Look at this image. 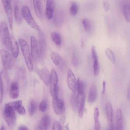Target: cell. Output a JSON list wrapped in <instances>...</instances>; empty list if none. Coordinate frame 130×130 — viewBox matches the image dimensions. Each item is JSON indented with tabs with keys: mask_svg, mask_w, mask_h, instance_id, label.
I'll list each match as a JSON object with an SVG mask.
<instances>
[{
	"mask_svg": "<svg viewBox=\"0 0 130 130\" xmlns=\"http://www.w3.org/2000/svg\"><path fill=\"white\" fill-rule=\"evenodd\" d=\"M13 102L6 104L5 106L4 115L6 122L10 127L13 126L16 122V118L15 110Z\"/></svg>",
	"mask_w": 130,
	"mask_h": 130,
	"instance_id": "1",
	"label": "cell"
},
{
	"mask_svg": "<svg viewBox=\"0 0 130 130\" xmlns=\"http://www.w3.org/2000/svg\"><path fill=\"white\" fill-rule=\"evenodd\" d=\"M19 41L26 65L29 71L31 72L33 67L28 44L22 39H19Z\"/></svg>",
	"mask_w": 130,
	"mask_h": 130,
	"instance_id": "2",
	"label": "cell"
},
{
	"mask_svg": "<svg viewBox=\"0 0 130 130\" xmlns=\"http://www.w3.org/2000/svg\"><path fill=\"white\" fill-rule=\"evenodd\" d=\"M0 37L2 43L8 50L10 48V37L7 25L4 21L2 22L0 26Z\"/></svg>",
	"mask_w": 130,
	"mask_h": 130,
	"instance_id": "3",
	"label": "cell"
},
{
	"mask_svg": "<svg viewBox=\"0 0 130 130\" xmlns=\"http://www.w3.org/2000/svg\"><path fill=\"white\" fill-rule=\"evenodd\" d=\"M58 77L55 70L53 69L50 74V84L51 94L53 99L58 98Z\"/></svg>",
	"mask_w": 130,
	"mask_h": 130,
	"instance_id": "4",
	"label": "cell"
},
{
	"mask_svg": "<svg viewBox=\"0 0 130 130\" xmlns=\"http://www.w3.org/2000/svg\"><path fill=\"white\" fill-rule=\"evenodd\" d=\"M23 17L27 24L31 27L38 31H40L39 27L34 19L29 8L26 6L22 8Z\"/></svg>",
	"mask_w": 130,
	"mask_h": 130,
	"instance_id": "5",
	"label": "cell"
},
{
	"mask_svg": "<svg viewBox=\"0 0 130 130\" xmlns=\"http://www.w3.org/2000/svg\"><path fill=\"white\" fill-rule=\"evenodd\" d=\"M0 54L5 69L8 70L10 69L13 64V56L7 51L3 49H1Z\"/></svg>",
	"mask_w": 130,
	"mask_h": 130,
	"instance_id": "6",
	"label": "cell"
},
{
	"mask_svg": "<svg viewBox=\"0 0 130 130\" xmlns=\"http://www.w3.org/2000/svg\"><path fill=\"white\" fill-rule=\"evenodd\" d=\"M31 57L34 61H37L40 56L37 41L35 38L31 36L30 38Z\"/></svg>",
	"mask_w": 130,
	"mask_h": 130,
	"instance_id": "7",
	"label": "cell"
},
{
	"mask_svg": "<svg viewBox=\"0 0 130 130\" xmlns=\"http://www.w3.org/2000/svg\"><path fill=\"white\" fill-rule=\"evenodd\" d=\"M85 99V92L78 93L77 98V107L78 116L80 118L83 117Z\"/></svg>",
	"mask_w": 130,
	"mask_h": 130,
	"instance_id": "8",
	"label": "cell"
},
{
	"mask_svg": "<svg viewBox=\"0 0 130 130\" xmlns=\"http://www.w3.org/2000/svg\"><path fill=\"white\" fill-rule=\"evenodd\" d=\"M10 0H2V2L8 21L9 26L12 29L13 15Z\"/></svg>",
	"mask_w": 130,
	"mask_h": 130,
	"instance_id": "9",
	"label": "cell"
},
{
	"mask_svg": "<svg viewBox=\"0 0 130 130\" xmlns=\"http://www.w3.org/2000/svg\"><path fill=\"white\" fill-rule=\"evenodd\" d=\"M53 106L54 110L57 114L60 115L64 113L65 106L64 102L62 100L58 98L53 99Z\"/></svg>",
	"mask_w": 130,
	"mask_h": 130,
	"instance_id": "10",
	"label": "cell"
},
{
	"mask_svg": "<svg viewBox=\"0 0 130 130\" xmlns=\"http://www.w3.org/2000/svg\"><path fill=\"white\" fill-rule=\"evenodd\" d=\"M67 81L70 89L73 92H75L77 90V82L74 74L70 68L68 70Z\"/></svg>",
	"mask_w": 130,
	"mask_h": 130,
	"instance_id": "11",
	"label": "cell"
},
{
	"mask_svg": "<svg viewBox=\"0 0 130 130\" xmlns=\"http://www.w3.org/2000/svg\"><path fill=\"white\" fill-rule=\"evenodd\" d=\"M105 109L108 125L111 129H114L113 122V110L110 102H107L106 103Z\"/></svg>",
	"mask_w": 130,
	"mask_h": 130,
	"instance_id": "12",
	"label": "cell"
},
{
	"mask_svg": "<svg viewBox=\"0 0 130 130\" xmlns=\"http://www.w3.org/2000/svg\"><path fill=\"white\" fill-rule=\"evenodd\" d=\"M55 8L54 0H47L46 5L45 14L47 18L50 19L53 17Z\"/></svg>",
	"mask_w": 130,
	"mask_h": 130,
	"instance_id": "13",
	"label": "cell"
},
{
	"mask_svg": "<svg viewBox=\"0 0 130 130\" xmlns=\"http://www.w3.org/2000/svg\"><path fill=\"white\" fill-rule=\"evenodd\" d=\"M37 73L40 78L46 85L50 84V74L48 70L44 68L38 70Z\"/></svg>",
	"mask_w": 130,
	"mask_h": 130,
	"instance_id": "14",
	"label": "cell"
},
{
	"mask_svg": "<svg viewBox=\"0 0 130 130\" xmlns=\"http://www.w3.org/2000/svg\"><path fill=\"white\" fill-rule=\"evenodd\" d=\"M51 119L47 114L44 115L42 118L38 126V129L41 130L47 129L51 124Z\"/></svg>",
	"mask_w": 130,
	"mask_h": 130,
	"instance_id": "15",
	"label": "cell"
},
{
	"mask_svg": "<svg viewBox=\"0 0 130 130\" xmlns=\"http://www.w3.org/2000/svg\"><path fill=\"white\" fill-rule=\"evenodd\" d=\"M39 46L40 55L41 56H43L46 51V43L43 33L39 31Z\"/></svg>",
	"mask_w": 130,
	"mask_h": 130,
	"instance_id": "16",
	"label": "cell"
},
{
	"mask_svg": "<svg viewBox=\"0 0 130 130\" xmlns=\"http://www.w3.org/2000/svg\"><path fill=\"white\" fill-rule=\"evenodd\" d=\"M82 23L85 31L87 33L90 34L93 32L94 30V25L93 22L88 19H84Z\"/></svg>",
	"mask_w": 130,
	"mask_h": 130,
	"instance_id": "17",
	"label": "cell"
},
{
	"mask_svg": "<svg viewBox=\"0 0 130 130\" xmlns=\"http://www.w3.org/2000/svg\"><path fill=\"white\" fill-rule=\"evenodd\" d=\"M10 47L12 53L15 58H17L19 53V47L18 43L15 38L13 36H11L10 40Z\"/></svg>",
	"mask_w": 130,
	"mask_h": 130,
	"instance_id": "18",
	"label": "cell"
},
{
	"mask_svg": "<svg viewBox=\"0 0 130 130\" xmlns=\"http://www.w3.org/2000/svg\"><path fill=\"white\" fill-rule=\"evenodd\" d=\"M33 2L36 15L38 18L41 19L42 16L41 0H33Z\"/></svg>",
	"mask_w": 130,
	"mask_h": 130,
	"instance_id": "19",
	"label": "cell"
},
{
	"mask_svg": "<svg viewBox=\"0 0 130 130\" xmlns=\"http://www.w3.org/2000/svg\"><path fill=\"white\" fill-rule=\"evenodd\" d=\"M10 94L11 98L13 99H16L18 97L19 89L17 82H14L11 84L10 88Z\"/></svg>",
	"mask_w": 130,
	"mask_h": 130,
	"instance_id": "20",
	"label": "cell"
},
{
	"mask_svg": "<svg viewBox=\"0 0 130 130\" xmlns=\"http://www.w3.org/2000/svg\"><path fill=\"white\" fill-rule=\"evenodd\" d=\"M97 96V91L96 86L95 85L92 86L89 93L88 100L90 103H92L96 100Z\"/></svg>",
	"mask_w": 130,
	"mask_h": 130,
	"instance_id": "21",
	"label": "cell"
},
{
	"mask_svg": "<svg viewBox=\"0 0 130 130\" xmlns=\"http://www.w3.org/2000/svg\"><path fill=\"white\" fill-rule=\"evenodd\" d=\"M14 18L15 22L18 25H20L22 21V12L21 13L19 6L16 5L14 10Z\"/></svg>",
	"mask_w": 130,
	"mask_h": 130,
	"instance_id": "22",
	"label": "cell"
},
{
	"mask_svg": "<svg viewBox=\"0 0 130 130\" xmlns=\"http://www.w3.org/2000/svg\"><path fill=\"white\" fill-rule=\"evenodd\" d=\"M50 56L52 60L55 65L58 66L61 59V57L59 54L56 52H52Z\"/></svg>",
	"mask_w": 130,
	"mask_h": 130,
	"instance_id": "23",
	"label": "cell"
},
{
	"mask_svg": "<svg viewBox=\"0 0 130 130\" xmlns=\"http://www.w3.org/2000/svg\"><path fill=\"white\" fill-rule=\"evenodd\" d=\"M99 112L98 109L95 108L94 112V118L95 122V130H99L100 128V124L99 120Z\"/></svg>",
	"mask_w": 130,
	"mask_h": 130,
	"instance_id": "24",
	"label": "cell"
},
{
	"mask_svg": "<svg viewBox=\"0 0 130 130\" xmlns=\"http://www.w3.org/2000/svg\"><path fill=\"white\" fill-rule=\"evenodd\" d=\"M51 37L53 41L57 45H59L61 43V40L59 34L57 32H52Z\"/></svg>",
	"mask_w": 130,
	"mask_h": 130,
	"instance_id": "25",
	"label": "cell"
},
{
	"mask_svg": "<svg viewBox=\"0 0 130 130\" xmlns=\"http://www.w3.org/2000/svg\"><path fill=\"white\" fill-rule=\"evenodd\" d=\"M85 85L83 81L78 78L77 81V90L78 93L84 92Z\"/></svg>",
	"mask_w": 130,
	"mask_h": 130,
	"instance_id": "26",
	"label": "cell"
},
{
	"mask_svg": "<svg viewBox=\"0 0 130 130\" xmlns=\"http://www.w3.org/2000/svg\"><path fill=\"white\" fill-rule=\"evenodd\" d=\"M123 11L125 20L127 22H130V7L128 5L124 6Z\"/></svg>",
	"mask_w": 130,
	"mask_h": 130,
	"instance_id": "27",
	"label": "cell"
},
{
	"mask_svg": "<svg viewBox=\"0 0 130 130\" xmlns=\"http://www.w3.org/2000/svg\"><path fill=\"white\" fill-rule=\"evenodd\" d=\"M75 92H73L70 98V102L73 109L76 110L77 109V96Z\"/></svg>",
	"mask_w": 130,
	"mask_h": 130,
	"instance_id": "28",
	"label": "cell"
},
{
	"mask_svg": "<svg viewBox=\"0 0 130 130\" xmlns=\"http://www.w3.org/2000/svg\"><path fill=\"white\" fill-rule=\"evenodd\" d=\"M36 104L34 100H31L29 105L28 109L30 115H33L35 113L36 109Z\"/></svg>",
	"mask_w": 130,
	"mask_h": 130,
	"instance_id": "29",
	"label": "cell"
},
{
	"mask_svg": "<svg viewBox=\"0 0 130 130\" xmlns=\"http://www.w3.org/2000/svg\"><path fill=\"white\" fill-rule=\"evenodd\" d=\"M78 10V6L75 2L71 3L70 8V12L71 14L73 16H75L77 13Z\"/></svg>",
	"mask_w": 130,
	"mask_h": 130,
	"instance_id": "30",
	"label": "cell"
},
{
	"mask_svg": "<svg viewBox=\"0 0 130 130\" xmlns=\"http://www.w3.org/2000/svg\"><path fill=\"white\" fill-rule=\"evenodd\" d=\"M106 55L108 58L113 63L115 62V59L114 54L110 49L107 48L105 51Z\"/></svg>",
	"mask_w": 130,
	"mask_h": 130,
	"instance_id": "31",
	"label": "cell"
},
{
	"mask_svg": "<svg viewBox=\"0 0 130 130\" xmlns=\"http://www.w3.org/2000/svg\"><path fill=\"white\" fill-rule=\"evenodd\" d=\"M93 68L94 74L97 76L99 74L100 72V68L98 61V59L93 60Z\"/></svg>",
	"mask_w": 130,
	"mask_h": 130,
	"instance_id": "32",
	"label": "cell"
},
{
	"mask_svg": "<svg viewBox=\"0 0 130 130\" xmlns=\"http://www.w3.org/2000/svg\"><path fill=\"white\" fill-rule=\"evenodd\" d=\"M47 106V103L46 100H43L40 103L39 105L40 110L42 112H44L46 110Z\"/></svg>",
	"mask_w": 130,
	"mask_h": 130,
	"instance_id": "33",
	"label": "cell"
},
{
	"mask_svg": "<svg viewBox=\"0 0 130 130\" xmlns=\"http://www.w3.org/2000/svg\"><path fill=\"white\" fill-rule=\"evenodd\" d=\"M0 103L1 104L2 103L4 94V87L2 78L1 77L0 81Z\"/></svg>",
	"mask_w": 130,
	"mask_h": 130,
	"instance_id": "34",
	"label": "cell"
},
{
	"mask_svg": "<svg viewBox=\"0 0 130 130\" xmlns=\"http://www.w3.org/2000/svg\"><path fill=\"white\" fill-rule=\"evenodd\" d=\"M91 55L93 61L95 59H98L96 48L93 45L91 47Z\"/></svg>",
	"mask_w": 130,
	"mask_h": 130,
	"instance_id": "35",
	"label": "cell"
},
{
	"mask_svg": "<svg viewBox=\"0 0 130 130\" xmlns=\"http://www.w3.org/2000/svg\"><path fill=\"white\" fill-rule=\"evenodd\" d=\"M116 117L117 121L123 120V115L120 108H118L116 111Z\"/></svg>",
	"mask_w": 130,
	"mask_h": 130,
	"instance_id": "36",
	"label": "cell"
},
{
	"mask_svg": "<svg viewBox=\"0 0 130 130\" xmlns=\"http://www.w3.org/2000/svg\"><path fill=\"white\" fill-rule=\"evenodd\" d=\"M103 4L105 12H107L109 10L110 8V5L109 2L107 0H104L103 1Z\"/></svg>",
	"mask_w": 130,
	"mask_h": 130,
	"instance_id": "37",
	"label": "cell"
},
{
	"mask_svg": "<svg viewBox=\"0 0 130 130\" xmlns=\"http://www.w3.org/2000/svg\"><path fill=\"white\" fill-rule=\"evenodd\" d=\"M61 128L60 124L58 122L56 121L53 123L52 128L53 130H60Z\"/></svg>",
	"mask_w": 130,
	"mask_h": 130,
	"instance_id": "38",
	"label": "cell"
},
{
	"mask_svg": "<svg viewBox=\"0 0 130 130\" xmlns=\"http://www.w3.org/2000/svg\"><path fill=\"white\" fill-rule=\"evenodd\" d=\"M123 120L117 121L116 128L117 129L121 130L123 128Z\"/></svg>",
	"mask_w": 130,
	"mask_h": 130,
	"instance_id": "39",
	"label": "cell"
},
{
	"mask_svg": "<svg viewBox=\"0 0 130 130\" xmlns=\"http://www.w3.org/2000/svg\"><path fill=\"white\" fill-rule=\"evenodd\" d=\"M18 113L20 115H23L25 113V110L24 108L22 105L18 107L16 110Z\"/></svg>",
	"mask_w": 130,
	"mask_h": 130,
	"instance_id": "40",
	"label": "cell"
},
{
	"mask_svg": "<svg viewBox=\"0 0 130 130\" xmlns=\"http://www.w3.org/2000/svg\"><path fill=\"white\" fill-rule=\"evenodd\" d=\"M103 90L102 91V93L103 94H104L105 93V87H106V83L105 81H104L102 83Z\"/></svg>",
	"mask_w": 130,
	"mask_h": 130,
	"instance_id": "41",
	"label": "cell"
},
{
	"mask_svg": "<svg viewBox=\"0 0 130 130\" xmlns=\"http://www.w3.org/2000/svg\"><path fill=\"white\" fill-rule=\"evenodd\" d=\"M18 129L20 130H28V128L24 126H20L18 128Z\"/></svg>",
	"mask_w": 130,
	"mask_h": 130,
	"instance_id": "42",
	"label": "cell"
},
{
	"mask_svg": "<svg viewBox=\"0 0 130 130\" xmlns=\"http://www.w3.org/2000/svg\"><path fill=\"white\" fill-rule=\"evenodd\" d=\"M127 96L128 97L130 101V84L128 89Z\"/></svg>",
	"mask_w": 130,
	"mask_h": 130,
	"instance_id": "43",
	"label": "cell"
},
{
	"mask_svg": "<svg viewBox=\"0 0 130 130\" xmlns=\"http://www.w3.org/2000/svg\"><path fill=\"white\" fill-rule=\"evenodd\" d=\"M81 46L82 49H83L84 47V43L83 39H82L81 40Z\"/></svg>",
	"mask_w": 130,
	"mask_h": 130,
	"instance_id": "44",
	"label": "cell"
},
{
	"mask_svg": "<svg viewBox=\"0 0 130 130\" xmlns=\"http://www.w3.org/2000/svg\"><path fill=\"white\" fill-rule=\"evenodd\" d=\"M61 129L62 130H68L69 129L68 127L67 126H65L63 127H61Z\"/></svg>",
	"mask_w": 130,
	"mask_h": 130,
	"instance_id": "45",
	"label": "cell"
},
{
	"mask_svg": "<svg viewBox=\"0 0 130 130\" xmlns=\"http://www.w3.org/2000/svg\"><path fill=\"white\" fill-rule=\"evenodd\" d=\"M1 130H5L6 129L5 128L4 126H2L1 128Z\"/></svg>",
	"mask_w": 130,
	"mask_h": 130,
	"instance_id": "46",
	"label": "cell"
},
{
	"mask_svg": "<svg viewBox=\"0 0 130 130\" xmlns=\"http://www.w3.org/2000/svg\"></svg>",
	"mask_w": 130,
	"mask_h": 130,
	"instance_id": "47",
	"label": "cell"
}]
</instances>
